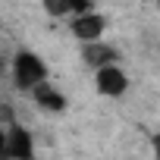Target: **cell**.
<instances>
[{"label":"cell","instance_id":"cell-8","mask_svg":"<svg viewBox=\"0 0 160 160\" xmlns=\"http://www.w3.org/2000/svg\"><path fill=\"white\" fill-rule=\"evenodd\" d=\"M10 122H16V110L10 104H0V129H7Z\"/></svg>","mask_w":160,"mask_h":160},{"label":"cell","instance_id":"cell-3","mask_svg":"<svg viewBox=\"0 0 160 160\" xmlns=\"http://www.w3.org/2000/svg\"><path fill=\"white\" fill-rule=\"evenodd\" d=\"M94 88L104 98H122L126 88H129V78H126V72L116 63L113 66H101V69H94Z\"/></svg>","mask_w":160,"mask_h":160},{"label":"cell","instance_id":"cell-2","mask_svg":"<svg viewBox=\"0 0 160 160\" xmlns=\"http://www.w3.org/2000/svg\"><path fill=\"white\" fill-rule=\"evenodd\" d=\"M3 141H7V157L10 160H35V138L25 126L10 122L3 129Z\"/></svg>","mask_w":160,"mask_h":160},{"label":"cell","instance_id":"cell-6","mask_svg":"<svg viewBox=\"0 0 160 160\" xmlns=\"http://www.w3.org/2000/svg\"><path fill=\"white\" fill-rule=\"evenodd\" d=\"M32 98H35V104H38L41 110H47V113H63V110H66V94L57 91L50 82L35 85V88H32Z\"/></svg>","mask_w":160,"mask_h":160},{"label":"cell","instance_id":"cell-5","mask_svg":"<svg viewBox=\"0 0 160 160\" xmlns=\"http://www.w3.org/2000/svg\"><path fill=\"white\" fill-rule=\"evenodd\" d=\"M82 60H85V66L101 69V66L119 63V50L113 44H104V41H88V44H82Z\"/></svg>","mask_w":160,"mask_h":160},{"label":"cell","instance_id":"cell-1","mask_svg":"<svg viewBox=\"0 0 160 160\" xmlns=\"http://www.w3.org/2000/svg\"><path fill=\"white\" fill-rule=\"evenodd\" d=\"M10 72H13L16 88H22V91H32L35 85L47 82V66L35 50H16L13 63H10Z\"/></svg>","mask_w":160,"mask_h":160},{"label":"cell","instance_id":"cell-7","mask_svg":"<svg viewBox=\"0 0 160 160\" xmlns=\"http://www.w3.org/2000/svg\"><path fill=\"white\" fill-rule=\"evenodd\" d=\"M44 10L50 16H82L91 13V0H44Z\"/></svg>","mask_w":160,"mask_h":160},{"label":"cell","instance_id":"cell-9","mask_svg":"<svg viewBox=\"0 0 160 160\" xmlns=\"http://www.w3.org/2000/svg\"><path fill=\"white\" fill-rule=\"evenodd\" d=\"M0 160H10V157H7V141H3V129H0Z\"/></svg>","mask_w":160,"mask_h":160},{"label":"cell","instance_id":"cell-10","mask_svg":"<svg viewBox=\"0 0 160 160\" xmlns=\"http://www.w3.org/2000/svg\"><path fill=\"white\" fill-rule=\"evenodd\" d=\"M0 72H3V60H0Z\"/></svg>","mask_w":160,"mask_h":160},{"label":"cell","instance_id":"cell-4","mask_svg":"<svg viewBox=\"0 0 160 160\" xmlns=\"http://www.w3.org/2000/svg\"><path fill=\"white\" fill-rule=\"evenodd\" d=\"M104 28H107V19L98 13V10H91V13H82V16H72V25H69V32L82 41V44H88V41H98L101 35H104Z\"/></svg>","mask_w":160,"mask_h":160}]
</instances>
